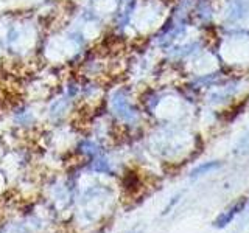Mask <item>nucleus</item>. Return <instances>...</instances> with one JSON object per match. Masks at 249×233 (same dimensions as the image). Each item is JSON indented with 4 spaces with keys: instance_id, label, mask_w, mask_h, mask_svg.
Instances as JSON below:
<instances>
[{
    "instance_id": "f257e3e1",
    "label": "nucleus",
    "mask_w": 249,
    "mask_h": 233,
    "mask_svg": "<svg viewBox=\"0 0 249 233\" xmlns=\"http://www.w3.org/2000/svg\"><path fill=\"white\" fill-rule=\"evenodd\" d=\"M248 202H249V199H241L238 204H235V205H232L228 212H224V213H221L220 216H218V219L215 221V227H218V229H223V227H226L228 224H231L232 221H233V217H235L238 213H241L245 210V207L248 205Z\"/></svg>"
}]
</instances>
